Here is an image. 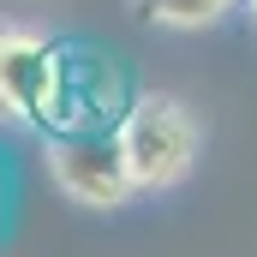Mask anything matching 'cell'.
<instances>
[{
    "label": "cell",
    "mask_w": 257,
    "mask_h": 257,
    "mask_svg": "<svg viewBox=\"0 0 257 257\" xmlns=\"http://www.w3.org/2000/svg\"><path fill=\"white\" fill-rule=\"evenodd\" d=\"M132 78L126 66L102 48H60V78H54V102L42 132H96V126H120L132 114Z\"/></svg>",
    "instance_id": "obj_1"
},
{
    "label": "cell",
    "mask_w": 257,
    "mask_h": 257,
    "mask_svg": "<svg viewBox=\"0 0 257 257\" xmlns=\"http://www.w3.org/2000/svg\"><path fill=\"white\" fill-rule=\"evenodd\" d=\"M120 144H126V168H132V186H174L186 168H192V150H197V132L192 120L162 102V96H144L132 102V114L120 120Z\"/></svg>",
    "instance_id": "obj_2"
},
{
    "label": "cell",
    "mask_w": 257,
    "mask_h": 257,
    "mask_svg": "<svg viewBox=\"0 0 257 257\" xmlns=\"http://www.w3.org/2000/svg\"><path fill=\"white\" fill-rule=\"evenodd\" d=\"M54 180L78 203H120L132 192V168H126V144L120 126H96V132H54Z\"/></svg>",
    "instance_id": "obj_3"
},
{
    "label": "cell",
    "mask_w": 257,
    "mask_h": 257,
    "mask_svg": "<svg viewBox=\"0 0 257 257\" xmlns=\"http://www.w3.org/2000/svg\"><path fill=\"white\" fill-rule=\"evenodd\" d=\"M54 78H60V48L54 42H36L24 30H0V102L18 120H30V126L48 120Z\"/></svg>",
    "instance_id": "obj_4"
},
{
    "label": "cell",
    "mask_w": 257,
    "mask_h": 257,
    "mask_svg": "<svg viewBox=\"0 0 257 257\" xmlns=\"http://www.w3.org/2000/svg\"><path fill=\"white\" fill-rule=\"evenodd\" d=\"M227 6L233 0H144V12L162 24H215Z\"/></svg>",
    "instance_id": "obj_5"
},
{
    "label": "cell",
    "mask_w": 257,
    "mask_h": 257,
    "mask_svg": "<svg viewBox=\"0 0 257 257\" xmlns=\"http://www.w3.org/2000/svg\"><path fill=\"white\" fill-rule=\"evenodd\" d=\"M251 12H257V0H251Z\"/></svg>",
    "instance_id": "obj_6"
}]
</instances>
